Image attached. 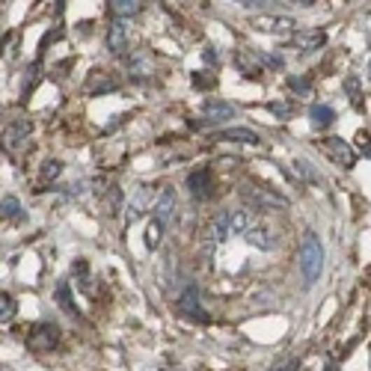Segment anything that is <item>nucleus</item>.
<instances>
[{
  "label": "nucleus",
  "mask_w": 371,
  "mask_h": 371,
  "mask_svg": "<svg viewBox=\"0 0 371 371\" xmlns=\"http://www.w3.org/2000/svg\"><path fill=\"white\" fill-rule=\"evenodd\" d=\"M232 234V211H220L214 217V241H226Z\"/></svg>",
  "instance_id": "obj_21"
},
{
  "label": "nucleus",
  "mask_w": 371,
  "mask_h": 371,
  "mask_svg": "<svg viewBox=\"0 0 371 371\" xmlns=\"http://www.w3.org/2000/svg\"><path fill=\"white\" fill-rule=\"evenodd\" d=\"M244 238H246V244H250V246H255V250H274V246H276L274 234H270L267 229H258V226H253L250 232L244 234Z\"/></svg>",
  "instance_id": "obj_13"
},
{
  "label": "nucleus",
  "mask_w": 371,
  "mask_h": 371,
  "mask_svg": "<svg viewBox=\"0 0 371 371\" xmlns=\"http://www.w3.org/2000/svg\"><path fill=\"white\" fill-rule=\"evenodd\" d=\"M241 6H270V0H238Z\"/></svg>",
  "instance_id": "obj_33"
},
{
  "label": "nucleus",
  "mask_w": 371,
  "mask_h": 371,
  "mask_svg": "<svg viewBox=\"0 0 371 371\" xmlns=\"http://www.w3.org/2000/svg\"><path fill=\"white\" fill-rule=\"evenodd\" d=\"M193 86H200V90H211V86H214V74L196 71V74H193Z\"/></svg>",
  "instance_id": "obj_28"
},
{
  "label": "nucleus",
  "mask_w": 371,
  "mask_h": 371,
  "mask_svg": "<svg viewBox=\"0 0 371 371\" xmlns=\"http://www.w3.org/2000/svg\"><path fill=\"white\" fill-rule=\"evenodd\" d=\"M116 86H119V83H116L113 78H102V74H98V71H92V78L86 80L83 92H86V95H98V92H113Z\"/></svg>",
  "instance_id": "obj_14"
},
{
  "label": "nucleus",
  "mask_w": 371,
  "mask_h": 371,
  "mask_svg": "<svg viewBox=\"0 0 371 371\" xmlns=\"http://www.w3.org/2000/svg\"><path fill=\"white\" fill-rule=\"evenodd\" d=\"M71 274H74V279H80V288L90 291V267H86V258H78V262H74Z\"/></svg>",
  "instance_id": "obj_26"
},
{
  "label": "nucleus",
  "mask_w": 371,
  "mask_h": 371,
  "mask_svg": "<svg viewBox=\"0 0 371 371\" xmlns=\"http://www.w3.org/2000/svg\"><path fill=\"white\" fill-rule=\"evenodd\" d=\"M0 211H4V220H18L21 217V202L15 196H4V202H0Z\"/></svg>",
  "instance_id": "obj_23"
},
{
  "label": "nucleus",
  "mask_w": 371,
  "mask_h": 371,
  "mask_svg": "<svg viewBox=\"0 0 371 371\" xmlns=\"http://www.w3.org/2000/svg\"><path fill=\"white\" fill-rule=\"evenodd\" d=\"M178 312L184 315V318H190V321H200V324H208V312L202 309V300H200V291H196V286H190V288H184L181 291V297H178Z\"/></svg>",
  "instance_id": "obj_4"
},
{
  "label": "nucleus",
  "mask_w": 371,
  "mask_h": 371,
  "mask_svg": "<svg viewBox=\"0 0 371 371\" xmlns=\"http://www.w3.org/2000/svg\"><path fill=\"white\" fill-rule=\"evenodd\" d=\"M131 74H134V78H146V74H148V54H134L131 57Z\"/></svg>",
  "instance_id": "obj_25"
},
{
  "label": "nucleus",
  "mask_w": 371,
  "mask_h": 371,
  "mask_svg": "<svg viewBox=\"0 0 371 371\" xmlns=\"http://www.w3.org/2000/svg\"><path fill=\"white\" fill-rule=\"evenodd\" d=\"M54 300L63 306V312H69V315H78V306H74V300H71V286H59L57 288V294H54Z\"/></svg>",
  "instance_id": "obj_22"
},
{
  "label": "nucleus",
  "mask_w": 371,
  "mask_h": 371,
  "mask_svg": "<svg viewBox=\"0 0 371 371\" xmlns=\"http://www.w3.org/2000/svg\"><path fill=\"white\" fill-rule=\"evenodd\" d=\"M294 368H297V360H291V356H286V360H282V363H279L274 371H294Z\"/></svg>",
  "instance_id": "obj_32"
},
{
  "label": "nucleus",
  "mask_w": 371,
  "mask_h": 371,
  "mask_svg": "<svg viewBox=\"0 0 371 371\" xmlns=\"http://www.w3.org/2000/svg\"><path fill=\"white\" fill-rule=\"evenodd\" d=\"M356 143H360V148H363V155L365 158H371V137L365 131H360V137H356Z\"/></svg>",
  "instance_id": "obj_30"
},
{
  "label": "nucleus",
  "mask_w": 371,
  "mask_h": 371,
  "mask_svg": "<svg viewBox=\"0 0 371 371\" xmlns=\"http://www.w3.org/2000/svg\"><path fill=\"white\" fill-rule=\"evenodd\" d=\"M288 86L297 92H309V80H303V78H288Z\"/></svg>",
  "instance_id": "obj_31"
},
{
  "label": "nucleus",
  "mask_w": 371,
  "mask_h": 371,
  "mask_svg": "<svg viewBox=\"0 0 371 371\" xmlns=\"http://www.w3.org/2000/svg\"><path fill=\"white\" fill-rule=\"evenodd\" d=\"M344 92H348V98H351L354 107H363V98H360V78H348V80H344Z\"/></svg>",
  "instance_id": "obj_27"
},
{
  "label": "nucleus",
  "mask_w": 371,
  "mask_h": 371,
  "mask_svg": "<svg viewBox=\"0 0 371 371\" xmlns=\"http://www.w3.org/2000/svg\"><path fill=\"white\" fill-rule=\"evenodd\" d=\"M294 18H288V15H255L253 18V27L255 30H262V33H294Z\"/></svg>",
  "instance_id": "obj_7"
},
{
  "label": "nucleus",
  "mask_w": 371,
  "mask_h": 371,
  "mask_svg": "<svg viewBox=\"0 0 371 371\" xmlns=\"http://www.w3.org/2000/svg\"><path fill=\"white\" fill-rule=\"evenodd\" d=\"M59 172H63V164H59V160H45L42 172H39V190H45L51 181H57Z\"/></svg>",
  "instance_id": "obj_19"
},
{
  "label": "nucleus",
  "mask_w": 371,
  "mask_h": 371,
  "mask_svg": "<svg viewBox=\"0 0 371 371\" xmlns=\"http://www.w3.org/2000/svg\"><path fill=\"white\" fill-rule=\"evenodd\" d=\"M59 344V327L57 324H33L27 330V348L36 354H48Z\"/></svg>",
  "instance_id": "obj_2"
},
{
  "label": "nucleus",
  "mask_w": 371,
  "mask_h": 371,
  "mask_svg": "<svg viewBox=\"0 0 371 371\" xmlns=\"http://www.w3.org/2000/svg\"><path fill=\"white\" fill-rule=\"evenodd\" d=\"M164 223H158L155 217L152 220H148V226H146V234H143V244H146V250L148 253H152V250H158V246H160V238H164Z\"/></svg>",
  "instance_id": "obj_16"
},
{
  "label": "nucleus",
  "mask_w": 371,
  "mask_h": 371,
  "mask_svg": "<svg viewBox=\"0 0 371 371\" xmlns=\"http://www.w3.org/2000/svg\"><path fill=\"white\" fill-rule=\"evenodd\" d=\"M107 48H110V54H125V48H128V27H125V18L116 15L113 21H110Z\"/></svg>",
  "instance_id": "obj_9"
},
{
  "label": "nucleus",
  "mask_w": 371,
  "mask_h": 371,
  "mask_svg": "<svg viewBox=\"0 0 371 371\" xmlns=\"http://www.w3.org/2000/svg\"><path fill=\"white\" fill-rule=\"evenodd\" d=\"M146 205H148V190H146V188H140V190H137V196H134V200L128 202V208H125V214H128V217H125V223H134V220H137V217L143 214V208H146Z\"/></svg>",
  "instance_id": "obj_18"
},
{
  "label": "nucleus",
  "mask_w": 371,
  "mask_h": 371,
  "mask_svg": "<svg viewBox=\"0 0 371 371\" xmlns=\"http://www.w3.org/2000/svg\"><path fill=\"white\" fill-rule=\"evenodd\" d=\"M324 42H327L324 30H303V33H294L288 45L297 48V51H318V48H324Z\"/></svg>",
  "instance_id": "obj_10"
},
{
  "label": "nucleus",
  "mask_w": 371,
  "mask_h": 371,
  "mask_svg": "<svg viewBox=\"0 0 371 371\" xmlns=\"http://www.w3.org/2000/svg\"><path fill=\"white\" fill-rule=\"evenodd\" d=\"M15 312H18V309H15V297L4 291V294H0V318H4V324L15 318Z\"/></svg>",
  "instance_id": "obj_24"
},
{
  "label": "nucleus",
  "mask_w": 371,
  "mask_h": 371,
  "mask_svg": "<svg viewBox=\"0 0 371 371\" xmlns=\"http://www.w3.org/2000/svg\"><path fill=\"white\" fill-rule=\"evenodd\" d=\"M321 152H324L332 164H339L342 169H351L356 164V152L351 148V143H344L342 137H327L321 140Z\"/></svg>",
  "instance_id": "obj_3"
},
{
  "label": "nucleus",
  "mask_w": 371,
  "mask_h": 371,
  "mask_svg": "<svg viewBox=\"0 0 371 371\" xmlns=\"http://www.w3.org/2000/svg\"><path fill=\"white\" fill-rule=\"evenodd\" d=\"M309 119H312V125L321 131V128H330L332 122H336V113H332V107H327V104H312Z\"/></svg>",
  "instance_id": "obj_15"
},
{
  "label": "nucleus",
  "mask_w": 371,
  "mask_h": 371,
  "mask_svg": "<svg viewBox=\"0 0 371 371\" xmlns=\"http://www.w3.org/2000/svg\"><path fill=\"white\" fill-rule=\"evenodd\" d=\"M300 4H312V0H300Z\"/></svg>",
  "instance_id": "obj_34"
},
{
  "label": "nucleus",
  "mask_w": 371,
  "mask_h": 371,
  "mask_svg": "<svg viewBox=\"0 0 371 371\" xmlns=\"http://www.w3.org/2000/svg\"><path fill=\"white\" fill-rule=\"evenodd\" d=\"M220 140H234V143H244V146H258V134L250 128H229L220 134Z\"/></svg>",
  "instance_id": "obj_17"
},
{
  "label": "nucleus",
  "mask_w": 371,
  "mask_h": 371,
  "mask_svg": "<svg viewBox=\"0 0 371 371\" xmlns=\"http://www.w3.org/2000/svg\"><path fill=\"white\" fill-rule=\"evenodd\" d=\"M255 226L250 211H232V234H246Z\"/></svg>",
  "instance_id": "obj_20"
},
{
  "label": "nucleus",
  "mask_w": 371,
  "mask_h": 371,
  "mask_svg": "<svg viewBox=\"0 0 371 371\" xmlns=\"http://www.w3.org/2000/svg\"><path fill=\"white\" fill-rule=\"evenodd\" d=\"M368 78H371V66H368Z\"/></svg>",
  "instance_id": "obj_35"
},
{
  "label": "nucleus",
  "mask_w": 371,
  "mask_h": 371,
  "mask_svg": "<svg viewBox=\"0 0 371 371\" xmlns=\"http://www.w3.org/2000/svg\"><path fill=\"white\" fill-rule=\"evenodd\" d=\"M152 214H155L158 223H164V226H169V223L176 220V193H172L169 188H164V190L158 193Z\"/></svg>",
  "instance_id": "obj_8"
},
{
  "label": "nucleus",
  "mask_w": 371,
  "mask_h": 371,
  "mask_svg": "<svg viewBox=\"0 0 371 371\" xmlns=\"http://www.w3.org/2000/svg\"><path fill=\"white\" fill-rule=\"evenodd\" d=\"M300 274L306 286H315L324 274V244L315 232H306L300 241Z\"/></svg>",
  "instance_id": "obj_1"
},
{
  "label": "nucleus",
  "mask_w": 371,
  "mask_h": 371,
  "mask_svg": "<svg viewBox=\"0 0 371 371\" xmlns=\"http://www.w3.org/2000/svg\"><path fill=\"white\" fill-rule=\"evenodd\" d=\"M188 190L193 193V200H200V202L211 200V196H214V176H211V169L202 167V169L190 172V176H188Z\"/></svg>",
  "instance_id": "obj_5"
},
{
  "label": "nucleus",
  "mask_w": 371,
  "mask_h": 371,
  "mask_svg": "<svg viewBox=\"0 0 371 371\" xmlns=\"http://www.w3.org/2000/svg\"><path fill=\"white\" fill-rule=\"evenodd\" d=\"M241 196H246L250 202L255 205H274V208H286L288 202L282 200V196H276L274 190H255V188H241Z\"/></svg>",
  "instance_id": "obj_12"
},
{
  "label": "nucleus",
  "mask_w": 371,
  "mask_h": 371,
  "mask_svg": "<svg viewBox=\"0 0 371 371\" xmlns=\"http://www.w3.org/2000/svg\"><path fill=\"white\" fill-rule=\"evenodd\" d=\"M294 169L300 172V176H303L306 181H318V176H315L312 169H309V164H306V160H297V164H294Z\"/></svg>",
  "instance_id": "obj_29"
},
{
  "label": "nucleus",
  "mask_w": 371,
  "mask_h": 371,
  "mask_svg": "<svg viewBox=\"0 0 371 371\" xmlns=\"http://www.w3.org/2000/svg\"><path fill=\"white\" fill-rule=\"evenodd\" d=\"M30 131H33V122L30 119H9L6 125H4V146L6 148L24 146V140L30 137Z\"/></svg>",
  "instance_id": "obj_6"
},
{
  "label": "nucleus",
  "mask_w": 371,
  "mask_h": 371,
  "mask_svg": "<svg viewBox=\"0 0 371 371\" xmlns=\"http://www.w3.org/2000/svg\"><path fill=\"white\" fill-rule=\"evenodd\" d=\"M202 113L208 122H226L234 116V107L229 102H220V98H208V102L202 104Z\"/></svg>",
  "instance_id": "obj_11"
}]
</instances>
